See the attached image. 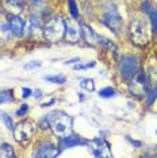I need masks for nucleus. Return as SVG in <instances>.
Instances as JSON below:
<instances>
[{
    "instance_id": "1",
    "label": "nucleus",
    "mask_w": 157,
    "mask_h": 158,
    "mask_svg": "<svg viewBox=\"0 0 157 158\" xmlns=\"http://www.w3.org/2000/svg\"><path fill=\"white\" fill-rule=\"evenodd\" d=\"M52 131L56 136L64 138L72 132V118L64 112H54L48 116Z\"/></svg>"
},
{
    "instance_id": "2",
    "label": "nucleus",
    "mask_w": 157,
    "mask_h": 158,
    "mask_svg": "<svg viewBox=\"0 0 157 158\" xmlns=\"http://www.w3.org/2000/svg\"><path fill=\"white\" fill-rule=\"evenodd\" d=\"M64 34H65V22L60 16L52 18L44 27L45 38L50 42H58L64 37Z\"/></svg>"
},
{
    "instance_id": "3",
    "label": "nucleus",
    "mask_w": 157,
    "mask_h": 158,
    "mask_svg": "<svg viewBox=\"0 0 157 158\" xmlns=\"http://www.w3.org/2000/svg\"><path fill=\"white\" fill-rule=\"evenodd\" d=\"M130 37L131 41L138 46H144L148 44V30H146L145 22L141 19H133L130 23Z\"/></svg>"
},
{
    "instance_id": "4",
    "label": "nucleus",
    "mask_w": 157,
    "mask_h": 158,
    "mask_svg": "<svg viewBox=\"0 0 157 158\" xmlns=\"http://www.w3.org/2000/svg\"><path fill=\"white\" fill-rule=\"evenodd\" d=\"M35 132V126L31 122H20L19 124L14 128V138L18 143H26L33 138Z\"/></svg>"
},
{
    "instance_id": "5",
    "label": "nucleus",
    "mask_w": 157,
    "mask_h": 158,
    "mask_svg": "<svg viewBox=\"0 0 157 158\" xmlns=\"http://www.w3.org/2000/svg\"><path fill=\"white\" fill-rule=\"evenodd\" d=\"M138 69V61L135 57L133 56H125L122 61H121V66H119V72H121V77L123 80L129 81L131 80Z\"/></svg>"
},
{
    "instance_id": "6",
    "label": "nucleus",
    "mask_w": 157,
    "mask_h": 158,
    "mask_svg": "<svg viewBox=\"0 0 157 158\" xmlns=\"http://www.w3.org/2000/svg\"><path fill=\"white\" fill-rule=\"evenodd\" d=\"M131 85H130V92L135 95L137 98H142V96L148 91V80H146V73L140 72V73H135V76L131 78Z\"/></svg>"
},
{
    "instance_id": "7",
    "label": "nucleus",
    "mask_w": 157,
    "mask_h": 158,
    "mask_svg": "<svg viewBox=\"0 0 157 158\" xmlns=\"http://www.w3.org/2000/svg\"><path fill=\"white\" fill-rule=\"evenodd\" d=\"M103 23L106 24L108 28H111L112 31H119L121 27L123 24V19L121 16V14L118 12L117 8H110L107 10L103 15Z\"/></svg>"
},
{
    "instance_id": "8",
    "label": "nucleus",
    "mask_w": 157,
    "mask_h": 158,
    "mask_svg": "<svg viewBox=\"0 0 157 158\" xmlns=\"http://www.w3.org/2000/svg\"><path fill=\"white\" fill-rule=\"evenodd\" d=\"M58 152H57L56 146L50 142H44L39 145V147L37 149L34 156L35 157H56Z\"/></svg>"
},
{
    "instance_id": "9",
    "label": "nucleus",
    "mask_w": 157,
    "mask_h": 158,
    "mask_svg": "<svg viewBox=\"0 0 157 158\" xmlns=\"http://www.w3.org/2000/svg\"><path fill=\"white\" fill-rule=\"evenodd\" d=\"M3 7L8 14L11 15H18L23 11L24 3L23 0H3Z\"/></svg>"
},
{
    "instance_id": "10",
    "label": "nucleus",
    "mask_w": 157,
    "mask_h": 158,
    "mask_svg": "<svg viewBox=\"0 0 157 158\" xmlns=\"http://www.w3.org/2000/svg\"><path fill=\"white\" fill-rule=\"evenodd\" d=\"M10 22V28H11V33L15 37H22L24 33V22L23 19H20L18 15H12Z\"/></svg>"
},
{
    "instance_id": "11",
    "label": "nucleus",
    "mask_w": 157,
    "mask_h": 158,
    "mask_svg": "<svg viewBox=\"0 0 157 158\" xmlns=\"http://www.w3.org/2000/svg\"><path fill=\"white\" fill-rule=\"evenodd\" d=\"M11 35L12 33H11V28H10V22L6 20L4 16L0 15V45L8 42Z\"/></svg>"
},
{
    "instance_id": "12",
    "label": "nucleus",
    "mask_w": 157,
    "mask_h": 158,
    "mask_svg": "<svg viewBox=\"0 0 157 158\" xmlns=\"http://www.w3.org/2000/svg\"><path fill=\"white\" fill-rule=\"evenodd\" d=\"M65 38L68 42L70 44H74L80 39V35H81V30H78V27H76L74 24H70V23H66L65 24Z\"/></svg>"
},
{
    "instance_id": "13",
    "label": "nucleus",
    "mask_w": 157,
    "mask_h": 158,
    "mask_svg": "<svg viewBox=\"0 0 157 158\" xmlns=\"http://www.w3.org/2000/svg\"><path fill=\"white\" fill-rule=\"evenodd\" d=\"M80 30H81V35L84 37V39L88 42L90 45H96L99 42V38L98 35H96V33L90 26H87V24H81L80 26Z\"/></svg>"
},
{
    "instance_id": "14",
    "label": "nucleus",
    "mask_w": 157,
    "mask_h": 158,
    "mask_svg": "<svg viewBox=\"0 0 157 158\" xmlns=\"http://www.w3.org/2000/svg\"><path fill=\"white\" fill-rule=\"evenodd\" d=\"M146 80H148V85L152 88L157 87V65L152 64L146 70Z\"/></svg>"
},
{
    "instance_id": "15",
    "label": "nucleus",
    "mask_w": 157,
    "mask_h": 158,
    "mask_svg": "<svg viewBox=\"0 0 157 158\" xmlns=\"http://www.w3.org/2000/svg\"><path fill=\"white\" fill-rule=\"evenodd\" d=\"M62 143L65 147H73V146H78V145H84V142L81 141L78 136H73V135H66L62 138Z\"/></svg>"
},
{
    "instance_id": "16",
    "label": "nucleus",
    "mask_w": 157,
    "mask_h": 158,
    "mask_svg": "<svg viewBox=\"0 0 157 158\" xmlns=\"http://www.w3.org/2000/svg\"><path fill=\"white\" fill-rule=\"evenodd\" d=\"M14 156H15V153H14V149L11 147V145H8V143H3V145H0V157L11 158Z\"/></svg>"
},
{
    "instance_id": "17",
    "label": "nucleus",
    "mask_w": 157,
    "mask_h": 158,
    "mask_svg": "<svg viewBox=\"0 0 157 158\" xmlns=\"http://www.w3.org/2000/svg\"><path fill=\"white\" fill-rule=\"evenodd\" d=\"M148 14H149V16H151V23H152V31H153V34L157 31V8H151L149 7L148 10Z\"/></svg>"
},
{
    "instance_id": "18",
    "label": "nucleus",
    "mask_w": 157,
    "mask_h": 158,
    "mask_svg": "<svg viewBox=\"0 0 157 158\" xmlns=\"http://www.w3.org/2000/svg\"><path fill=\"white\" fill-rule=\"evenodd\" d=\"M81 88L87 89L88 92H94L95 91V81L92 80V78H83L80 82Z\"/></svg>"
},
{
    "instance_id": "19",
    "label": "nucleus",
    "mask_w": 157,
    "mask_h": 158,
    "mask_svg": "<svg viewBox=\"0 0 157 158\" xmlns=\"http://www.w3.org/2000/svg\"><path fill=\"white\" fill-rule=\"evenodd\" d=\"M0 119L3 120V123L6 124V127L8 128V130H11V131H14V122H12V119H11V116H8L6 112H0Z\"/></svg>"
},
{
    "instance_id": "20",
    "label": "nucleus",
    "mask_w": 157,
    "mask_h": 158,
    "mask_svg": "<svg viewBox=\"0 0 157 158\" xmlns=\"http://www.w3.org/2000/svg\"><path fill=\"white\" fill-rule=\"evenodd\" d=\"M46 81H50V82H54V84H64L65 82V76H61V74H57V76H45L44 77Z\"/></svg>"
},
{
    "instance_id": "21",
    "label": "nucleus",
    "mask_w": 157,
    "mask_h": 158,
    "mask_svg": "<svg viewBox=\"0 0 157 158\" xmlns=\"http://www.w3.org/2000/svg\"><path fill=\"white\" fill-rule=\"evenodd\" d=\"M99 95H100L102 98H112V96L115 95V89L111 87H107L104 89H102V91L99 92Z\"/></svg>"
},
{
    "instance_id": "22",
    "label": "nucleus",
    "mask_w": 157,
    "mask_h": 158,
    "mask_svg": "<svg viewBox=\"0 0 157 158\" xmlns=\"http://www.w3.org/2000/svg\"><path fill=\"white\" fill-rule=\"evenodd\" d=\"M11 100H12L11 93L7 92V91H0V104L7 103V102H11Z\"/></svg>"
},
{
    "instance_id": "23",
    "label": "nucleus",
    "mask_w": 157,
    "mask_h": 158,
    "mask_svg": "<svg viewBox=\"0 0 157 158\" xmlns=\"http://www.w3.org/2000/svg\"><path fill=\"white\" fill-rule=\"evenodd\" d=\"M68 3H69V11L72 14L73 18H77L78 16V10H77V6L76 3H74V0H68Z\"/></svg>"
},
{
    "instance_id": "24",
    "label": "nucleus",
    "mask_w": 157,
    "mask_h": 158,
    "mask_svg": "<svg viewBox=\"0 0 157 158\" xmlns=\"http://www.w3.org/2000/svg\"><path fill=\"white\" fill-rule=\"evenodd\" d=\"M27 111H28V106H27V104H22V107L16 111V115H18V116H23Z\"/></svg>"
},
{
    "instance_id": "25",
    "label": "nucleus",
    "mask_w": 157,
    "mask_h": 158,
    "mask_svg": "<svg viewBox=\"0 0 157 158\" xmlns=\"http://www.w3.org/2000/svg\"><path fill=\"white\" fill-rule=\"evenodd\" d=\"M156 98H157V89H156V91H152L151 93H149V96H148V104H149V106L155 102Z\"/></svg>"
},
{
    "instance_id": "26",
    "label": "nucleus",
    "mask_w": 157,
    "mask_h": 158,
    "mask_svg": "<svg viewBox=\"0 0 157 158\" xmlns=\"http://www.w3.org/2000/svg\"><path fill=\"white\" fill-rule=\"evenodd\" d=\"M38 66H41V62H38V61H33V62L24 65V69H33V68H38Z\"/></svg>"
},
{
    "instance_id": "27",
    "label": "nucleus",
    "mask_w": 157,
    "mask_h": 158,
    "mask_svg": "<svg viewBox=\"0 0 157 158\" xmlns=\"http://www.w3.org/2000/svg\"><path fill=\"white\" fill-rule=\"evenodd\" d=\"M22 93H23V95H22L23 98H28V96H30L33 92H31V89H28V88H23L22 89Z\"/></svg>"
},
{
    "instance_id": "28",
    "label": "nucleus",
    "mask_w": 157,
    "mask_h": 158,
    "mask_svg": "<svg viewBox=\"0 0 157 158\" xmlns=\"http://www.w3.org/2000/svg\"><path fill=\"white\" fill-rule=\"evenodd\" d=\"M45 0H28V3H30L31 6H39L41 3H44Z\"/></svg>"
},
{
    "instance_id": "29",
    "label": "nucleus",
    "mask_w": 157,
    "mask_h": 158,
    "mask_svg": "<svg viewBox=\"0 0 157 158\" xmlns=\"http://www.w3.org/2000/svg\"><path fill=\"white\" fill-rule=\"evenodd\" d=\"M74 62H80V60L78 58H73V60H68L65 62V65H70V64H74Z\"/></svg>"
},
{
    "instance_id": "30",
    "label": "nucleus",
    "mask_w": 157,
    "mask_h": 158,
    "mask_svg": "<svg viewBox=\"0 0 157 158\" xmlns=\"http://www.w3.org/2000/svg\"><path fill=\"white\" fill-rule=\"evenodd\" d=\"M35 98H37V99H41V98H42V92L39 91V89H37V91H35Z\"/></svg>"
}]
</instances>
